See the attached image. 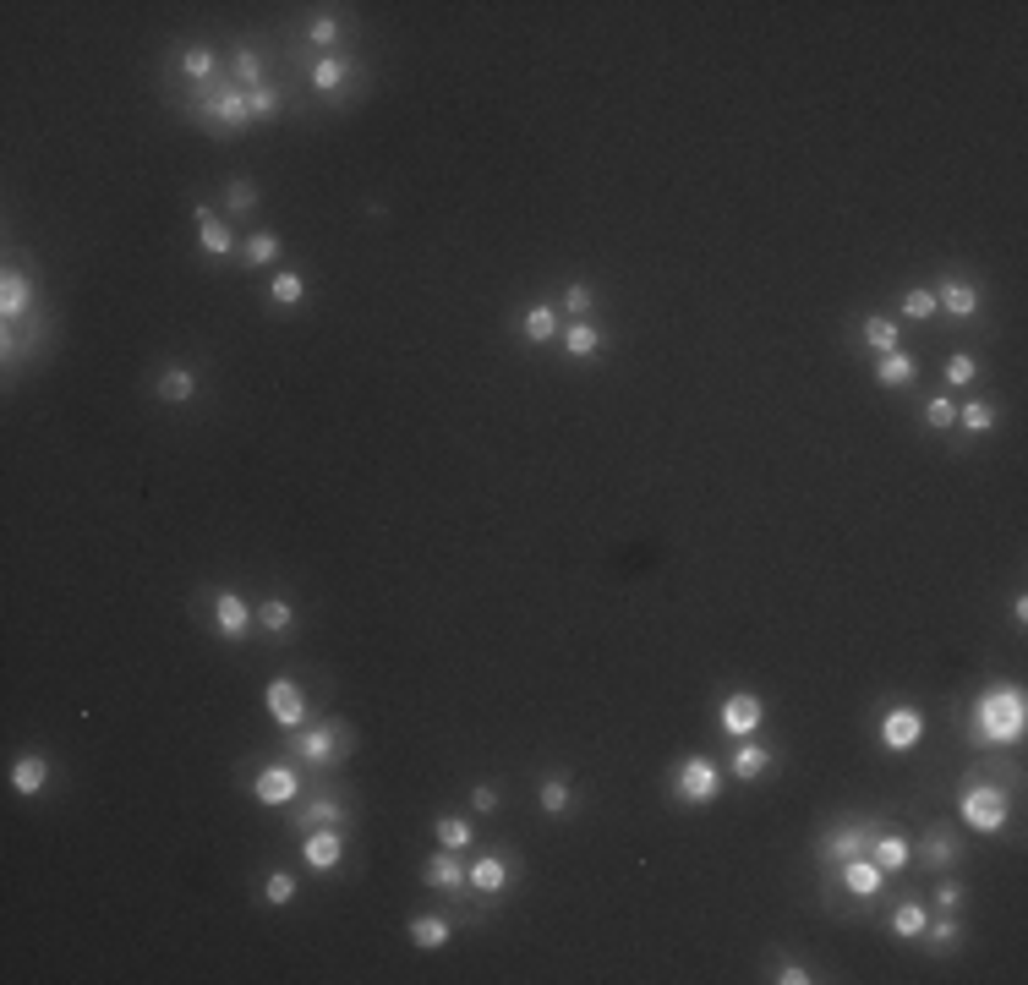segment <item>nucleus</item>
I'll return each instance as SVG.
<instances>
[{
    "mask_svg": "<svg viewBox=\"0 0 1028 985\" xmlns=\"http://www.w3.org/2000/svg\"><path fill=\"white\" fill-rule=\"evenodd\" d=\"M301 860H307L312 871H334V865L345 860V832L340 827H312L307 843H301Z\"/></svg>",
    "mask_w": 1028,
    "mask_h": 985,
    "instance_id": "nucleus-13",
    "label": "nucleus"
},
{
    "mask_svg": "<svg viewBox=\"0 0 1028 985\" xmlns=\"http://www.w3.org/2000/svg\"><path fill=\"white\" fill-rule=\"evenodd\" d=\"M936 903H941L946 914H952L957 903H963V887H957V882H941V887H936Z\"/></svg>",
    "mask_w": 1028,
    "mask_h": 985,
    "instance_id": "nucleus-51",
    "label": "nucleus"
},
{
    "mask_svg": "<svg viewBox=\"0 0 1028 985\" xmlns=\"http://www.w3.org/2000/svg\"><path fill=\"white\" fill-rule=\"evenodd\" d=\"M192 394H197L192 367H165V373H159V400H165V405H186Z\"/></svg>",
    "mask_w": 1028,
    "mask_h": 985,
    "instance_id": "nucleus-30",
    "label": "nucleus"
},
{
    "mask_svg": "<svg viewBox=\"0 0 1028 985\" xmlns=\"http://www.w3.org/2000/svg\"><path fill=\"white\" fill-rule=\"evenodd\" d=\"M771 761H777V756H771L766 745H739V750H733V778H739V783H755V778L771 767Z\"/></svg>",
    "mask_w": 1028,
    "mask_h": 985,
    "instance_id": "nucleus-31",
    "label": "nucleus"
},
{
    "mask_svg": "<svg viewBox=\"0 0 1028 985\" xmlns=\"http://www.w3.org/2000/svg\"><path fill=\"white\" fill-rule=\"evenodd\" d=\"M941 373H946V389H968V384H974V378H979V362H974V356H968V351H957L952 362L941 367Z\"/></svg>",
    "mask_w": 1028,
    "mask_h": 985,
    "instance_id": "nucleus-40",
    "label": "nucleus"
},
{
    "mask_svg": "<svg viewBox=\"0 0 1028 985\" xmlns=\"http://www.w3.org/2000/svg\"><path fill=\"white\" fill-rule=\"evenodd\" d=\"M925 843H930V849H925V865H930V871H946V865L957 860V843H952V832H946V827H930Z\"/></svg>",
    "mask_w": 1028,
    "mask_h": 985,
    "instance_id": "nucleus-36",
    "label": "nucleus"
},
{
    "mask_svg": "<svg viewBox=\"0 0 1028 985\" xmlns=\"http://www.w3.org/2000/svg\"><path fill=\"white\" fill-rule=\"evenodd\" d=\"M919 942H925L930 953H957V942H963V936H957V920H952V914H946V920L925 925V936H919Z\"/></svg>",
    "mask_w": 1028,
    "mask_h": 985,
    "instance_id": "nucleus-37",
    "label": "nucleus"
},
{
    "mask_svg": "<svg viewBox=\"0 0 1028 985\" xmlns=\"http://www.w3.org/2000/svg\"><path fill=\"white\" fill-rule=\"evenodd\" d=\"M432 832H438V843H443V849H454V854H460L465 843H476L471 821H460V816H443V821H438V827H432Z\"/></svg>",
    "mask_w": 1028,
    "mask_h": 985,
    "instance_id": "nucleus-38",
    "label": "nucleus"
},
{
    "mask_svg": "<svg viewBox=\"0 0 1028 985\" xmlns=\"http://www.w3.org/2000/svg\"><path fill=\"white\" fill-rule=\"evenodd\" d=\"M247 99H252V121H268V115H279V104H285V99H279V88H268V83L252 88Z\"/></svg>",
    "mask_w": 1028,
    "mask_h": 985,
    "instance_id": "nucleus-47",
    "label": "nucleus"
},
{
    "mask_svg": "<svg viewBox=\"0 0 1028 985\" xmlns=\"http://www.w3.org/2000/svg\"><path fill=\"white\" fill-rule=\"evenodd\" d=\"M602 345H607V334L597 329V323H586V318H580V323H569V329H564V351L575 356V362H586V356H597Z\"/></svg>",
    "mask_w": 1028,
    "mask_h": 985,
    "instance_id": "nucleus-25",
    "label": "nucleus"
},
{
    "mask_svg": "<svg viewBox=\"0 0 1028 985\" xmlns=\"http://www.w3.org/2000/svg\"><path fill=\"white\" fill-rule=\"evenodd\" d=\"M914 378H919V362L903 351V345L875 362V384H886V389H903V384H914Z\"/></svg>",
    "mask_w": 1028,
    "mask_h": 985,
    "instance_id": "nucleus-20",
    "label": "nucleus"
},
{
    "mask_svg": "<svg viewBox=\"0 0 1028 985\" xmlns=\"http://www.w3.org/2000/svg\"><path fill=\"white\" fill-rule=\"evenodd\" d=\"M290 827L296 832H312V827H345V805L334 794H318V799H307V805L290 816Z\"/></svg>",
    "mask_w": 1028,
    "mask_h": 985,
    "instance_id": "nucleus-16",
    "label": "nucleus"
},
{
    "mask_svg": "<svg viewBox=\"0 0 1028 985\" xmlns=\"http://www.w3.org/2000/svg\"><path fill=\"white\" fill-rule=\"evenodd\" d=\"M307 39L318 44V50H334V44H340V22H334V17H312L307 22Z\"/></svg>",
    "mask_w": 1028,
    "mask_h": 985,
    "instance_id": "nucleus-46",
    "label": "nucleus"
},
{
    "mask_svg": "<svg viewBox=\"0 0 1028 985\" xmlns=\"http://www.w3.org/2000/svg\"><path fill=\"white\" fill-rule=\"evenodd\" d=\"M509 882V860H498V854H487V860L471 865V892H482V898H498Z\"/></svg>",
    "mask_w": 1028,
    "mask_h": 985,
    "instance_id": "nucleus-23",
    "label": "nucleus"
},
{
    "mask_svg": "<svg viewBox=\"0 0 1028 985\" xmlns=\"http://www.w3.org/2000/svg\"><path fill=\"white\" fill-rule=\"evenodd\" d=\"M230 77H236V88H263V55L257 50H236V66H230Z\"/></svg>",
    "mask_w": 1028,
    "mask_h": 985,
    "instance_id": "nucleus-35",
    "label": "nucleus"
},
{
    "mask_svg": "<svg viewBox=\"0 0 1028 985\" xmlns=\"http://www.w3.org/2000/svg\"><path fill=\"white\" fill-rule=\"evenodd\" d=\"M925 422L936 427V433H946V427L957 422V405H952V394H936V400H925Z\"/></svg>",
    "mask_w": 1028,
    "mask_h": 985,
    "instance_id": "nucleus-45",
    "label": "nucleus"
},
{
    "mask_svg": "<svg viewBox=\"0 0 1028 985\" xmlns=\"http://www.w3.org/2000/svg\"><path fill=\"white\" fill-rule=\"evenodd\" d=\"M263 898L274 903V909H285V903H296V876H290V871H268V882H263Z\"/></svg>",
    "mask_w": 1028,
    "mask_h": 985,
    "instance_id": "nucleus-42",
    "label": "nucleus"
},
{
    "mask_svg": "<svg viewBox=\"0 0 1028 985\" xmlns=\"http://www.w3.org/2000/svg\"><path fill=\"white\" fill-rule=\"evenodd\" d=\"M422 882L438 887V892H465V887H471V871L460 865V854H454V849H438V854H427Z\"/></svg>",
    "mask_w": 1028,
    "mask_h": 985,
    "instance_id": "nucleus-14",
    "label": "nucleus"
},
{
    "mask_svg": "<svg viewBox=\"0 0 1028 985\" xmlns=\"http://www.w3.org/2000/svg\"><path fill=\"white\" fill-rule=\"evenodd\" d=\"M591 307H597V291H591V285H569V291H564V312H569V318H586Z\"/></svg>",
    "mask_w": 1028,
    "mask_h": 985,
    "instance_id": "nucleus-48",
    "label": "nucleus"
},
{
    "mask_svg": "<svg viewBox=\"0 0 1028 985\" xmlns=\"http://www.w3.org/2000/svg\"><path fill=\"white\" fill-rule=\"evenodd\" d=\"M520 334H525L531 345H553V340H558V307H553V301H536V307H525Z\"/></svg>",
    "mask_w": 1028,
    "mask_h": 985,
    "instance_id": "nucleus-19",
    "label": "nucleus"
},
{
    "mask_svg": "<svg viewBox=\"0 0 1028 985\" xmlns=\"http://www.w3.org/2000/svg\"><path fill=\"white\" fill-rule=\"evenodd\" d=\"M536 805H542V816H564L575 799H569V783L564 778H542V788H536Z\"/></svg>",
    "mask_w": 1028,
    "mask_h": 985,
    "instance_id": "nucleus-34",
    "label": "nucleus"
},
{
    "mask_svg": "<svg viewBox=\"0 0 1028 985\" xmlns=\"http://www.w3.org/2000/svg\"><path fill=\"white\" fill-rule=\"evenodd\" d=\"M870 854L875 865H881V871H903L908 860H914V843L903 838V832H892V827H875V838H870Z\"/></svg>",
    "mask_w": 1028,
    "mask_h": 985,
    "instance_id": "nucleus-15",
    "label": "nucleus"
},
{
    "mask_svg": "<svg viewBox=\"0 0 1028 985\" xmlns=\"http://www.w3.org/2000/svg\"><path fill=\"white\" fill-rule=\"evenodd\" d=\"M864 345H870V351H897V345H903V323L897 318H881V312H870V318H864Z\"/></svg>",
    "mask_w": 1028,
    "mask_h": 985,
    "instance_id": "nucleus-26",
    "label": "nucleus"
},
{
    "mask_svg": "<svg viewBox=\"0 0 1028 985\" xmlns=\"http://www.w3.org/2000/svg\"><path fill=\"white\" fill-rule=\"evenodd\" d=\"M673 788H679L684 805H711V799L722 794V767L711 756H689V761H679V772H673Z\"/></svg>",
    "mask_w": 1028,
    "mask_h": 985,
    "instance_id": "nucleus-3",
    "label": "nucleus"
},
{
    "mask_svg": "<svg viewBox=\"0 0 1028 985\" xmlns=\"http://www.w3.org/2000/svg\"><path fill=\"white\" fill-rule=\"evenodd\" d=\"M296 794H301V772L296 767H263V772H257V783H252V799H257V805H268V810L290 805Z\"/></svg>",
    "mask_w": 1028,
    "mask_h": 985,
    "instance_id": "nucleus-9",
    "label": "nucleus"
},
{
    "mask_svg": "<svg viewBox=\"0 0 1028 985\" xmlns=\"http://www.w3.org/2000/svg\"><path fill=\"white\" fill-rule=\"evenodd\" d=\"M471 805H476V816H493V810H498V788L493 783H476L471 788Z\"/></svg>",
    "mask_w": 1028,
    "mask_h": 985,
    "instance_id": "nucleus-49",
    "label": "nucleus"
},
{
    "mask_svg": "<svg viewBox=\"0 0 1028 985\" xmlns=\"http://www.w3.org/2000/svg\"><path fill=\"white\" fill-rule=\"evenodd\" d=\"M936 312H946V318H974V312H979V291L968 280H946L941 296H936Z\"/></svg>",
    "mask_w": 1028,
    "mask_h": 985,
    "instance_id": "nucleus-21",
    "label": "nucleus"
},
{
    "mask_svg": "<svg viewBox=\"0 0 1028 985\" xmlns=\"http://www.w3.org/2000/svg\"><path fill=\"white\" fill-rule=\"evenodd\" d=\"M717 723H722V734H728V739H750L755 728L766 723V706H761V695H750V690H733V695H722V712H717Z\"/></svg>",
    "mask_w": 1028,
    "mask_h": 985,
    "instance_id": "nucleus-4",
    "label": "nucleus"
},
{
    "mask_svg": "<svg viewBox=\"0 0 1028 985\" xmlns=\"http://www.w3.org/2000/svg\"><path fill=\"white\" fill-rule=\"evenodd\" d=\"M203 115H208V121H219V126H247L252 121L247 88L225 83V88H214V94H203Z\"/></svg>",
    "mask_w": 1028,
    "mask_h": 985,
    "instance_id": "nucleus-8",
    "label": "nucleus"
},
{
    "mask_svg": "<svg viewBox=\"0 0 1028 985\" xmlns=\"http://www.w3.org/2000/svg\"><path fill=\"white\" fill-rule=\"evenodd\" d=\"M257 624H263V630H268V635H285V630H290V624H296V608H290V602H285V597H268V602H263V608H257Z\"/></svg>",
    "mask_w": 1028,
    "mask_h": 985,
    "instance_id": "nucleus-33",
    "label": "nucleus"
},
{
    "mask_svg": "<svg viewBox=\"0 0 1028 985\" xmlns=\"http://www.w3.org/2000/svg\"><path fill=\"white\" fill-rule=\"evenodd\" d=\"M241 252H247L252 269H263V263H274V258H279V236H274V230H257V236H252Z\"/></svg>",
    "mask_w": 1028,
    "mask_h": 985,
    "instance_id": "nucleus-41",
    "label": "nucleus"
},
{
    "mask_svg": "<svg viewBox=\"0 0 1028 985\" xmlns=\"http://www.w3.org/2000/svg\"><path fill=\"white\" fill-rule=\"evenodd\" d=\"M345 83H350L345 55H318V61H312V88H318V94H340Z\"/></svg>",
    "mask_w": 1028,
    "mask_h": 985,
    "instance_id": "nucleus-24",
    "label": "nucleus"
},
{
    "mask_svg": "<svg viewBox=\"0 0 1028 985\" xmlns=\"http://www.w3.org/2000/svg\"><path fill=\"white\" fill-rule=\"evenodd\" d=\"M44 783H50V756H39V750H33V756H22L17 767H11V788H17L22 799H39Z\"/></svg>",
    "mask_w": 1028,
    "mask_h": 985,
    "instance_id": "nucleus-18",
    "label": "nucleus"
},
{
    "mask_svg": "<svg viewBox=\"0 0 1028 985\" xmlns=\"http://www.w3.org/2000/svg\"><path fill=\"white\" fill-rule=\"evenodd\" d=\"M252 602L241 597V591H214V635H225V641H241V635L252 630Z\"/></svg>",
    "mask_w": 1028,
    "mask_h": 985,
    "instance_id": "nucleus-7",
    "label": "nucleus"
},
{
    "mask_svg": "<svg viewBox=\"0 0 1028 985\" xmlns=\"http://www.w3.org/2000/svg\"><path fill=\"white\" fill-rule=\"evenodd\" d=\"M897 312H903V318H914V323H925V318H936V296H930V291H903Z\"/></svg>",
    "mask_w": 1028,
    "mask_h": 985,
    "instance_id": "nucleus-44",
    "label": "nucleus"
},
{
    "mask_svg": "<svg viewBox=\"0 0 1028 985\" xmlns=\"http://www.w3.org/2000/svg\"><path fill=\"white\" fill-rule=\"evenodd\" d=\"M925 925H930V914H925V903H897L892 909V936H903V942H919L925 936Z\"/></svg>",
    "mask_w": 1028,
    "mask_h": 985,
    "instance_id": "nucleus-29",
    "label": "nucleus"
},
{
    "mask_svg": "<svg viewBox=\"0 0 1028 985\" xmlns=\"http://www.w3.org/2000/svg\"><path fill=\"white\" fill-rule=\"evenodd\" d=\"M443 942H449V920H443V914H416V920H411V947L438 953Z\"/></svg>",
    "mask_w": 1028,
    "mask_h": 985,
    "instance_id": "nucleus-27",
    "label": "nucleus"
},
{
    "mask_svg": "<svg viewBox=\"0 0 1028 985\" xmlns=\"http://www.w3.org/2000/svg\"><path fill=\"white\" fill-rule=\"evenodd\" d=\"M957 810H963V821L974 832H1001L1007 827V788L996 783H968L963 799H957Z\"/></svg>",
    "mask_w": 1028,
    "mask_h": 985,
    "instance_id": "nucleus-2",
    "label": "nucleus"
},
{
    "mask_svg": "<svg viewBox=\"0 0 1028 985\" xmlns=\"http://www.w3.org/2000/svg\"><path fill=\"white\" fill-rule=\"evenodd\" d=\"M219 72V55L208 50V44H186L181 50V77H192V83H214Z\"/></svg>",
    "mask_w": 1028,
    "mask_h": 985,
    "instance_id": "nucleus-28",
    "label": "nucleus"
},
{
    "mask_svg": "<svg viewBox=\"0 0 1028 985\" xmlns=\"http://www.w3.org/2000/svg\"><path fill=\"white\" fill-rule=\"evenodd\" d=\"M957 422H963L968 433H990V427L1001 422V411H996V400H968V405H957Z\"/></svg>",
    "mask_w": 1028,
    "mask_h": 985,
    "instance_id": "nucleus-32",
    "label": "nucleus"
},
{
    "mask_svg": "<svg viewBox=\"0 0 1028 985\" xmlns=\"http://www.w3.org/2000/svg\"><path fill=\"white\" fill-rule=\"evenodd\" d=\"M290 756H301L307 767H334L340 761V734L334 728H290Z\"/></svg>",
    "mask_w": 1028,
    "mask_h": 985,
    "instance_id": "nucleus-6",
    "label": "nucleus"
},
{
    "mask_svg": "<svg viewBox=\"0 0 1028 985\" xmlns=\"http://www.w3.org/2000/svg\"><path fill=\"white\" fill-rule=\"evenodd\" d=\"M268 717H274L279 728H301L307 723V690H301L296 679H274V685H268Z\"/></svg>",
    "mask_w": 1028,
    "mask_h": 985,
    "instance_id": "nucleus-10",
    "label": "nucleus"
},
{
    "mask_svg": "<svg viewBox=\"0 0 1028 985\" xmlns=\"http://www.w3.org/2000/svg\"><path fill=\"white\" fill-rule=\"evenodd\" d=\"M771 980H777V985H810L815 975H810L804 964H793V958H788V964H777V975H771Z\"/></svg>",
    "mask_w": 1028,
    "mask_h": 985,
    "instance_id": "nucleus-50",
    "label": "nucleus"
},
{
    "mask_svg": "<svg viewBox=\"0 0 1028 985\" xmlns=\"http://www.w3.org/2000/svg\"><path fill=\"white\" fill-rule=\"evenodd\" d=\"M870 838H875L870 821H843V827L821 843V865H843L848 854H864V849H870Z\"/></svg>",
    "mask_w": 1028,
    "mask_h": 985,
    "instance_id": "nucleus-12",
    "label": "nucleus"
},
{
    "mask_svg": "<svg viewBox=\"0 0 1028 985\" xmlns=\"http://www.w3.org/2000/svg\"><path fill=\"white\" fill-rule=\"evenodd\" d=\"M28 307H33V285H28V274H6V280H0V318L17 323Z\"/></svg>",
    "mask_w": 1028,
    "mask_h": 985,
    "instance_id": "nucleus-22",
    "label": "nucleus"
},
{
    "mask_svg": "<svg viewBox=\"0 0 1028 985\" xmlns=\"http://www.w3.org/2000/svg\"><path fill=\"white\" fill-rule=\"evenodd\" d=\"M197 247H203L208 258H230V252H236V230H230L219 214L197 208Z\"/></svg>",
    "mask_w": 1028,
    "mask_h": 985,
    "instance_id": "nucleus-17",
    "label": "nucleus"
},
{
    "mask_svg": "<svg viewBox=\"0 0 1028 985\" xmlns=\"http://www.w3.org/2000/svg\"><path fill=\"white\" fill-rule=\"evenodd\" d=\"M837 876H843V892H848V898H875V892L886 887V871L870 860V854H848V860L837 865Z\"/></svg>",
    "mask_w": 1028,
    "mask_h": 985,
    "instance_id": "nucleus-11",
    "label": "nucleus"
},
{
    "mask_svg": "<svg viewBox=\"0 0 1028 985\" xmlns=\"http://www.w3.org/2000/svg\"><path fill=\"white\" fill-rule=\"evenodd\" d=\"M1028 728V701L1018 685H985L974 701V739L979 745H1018Z\"/></svg>",
    "mask_w": 1028,
    "mask_h": 985,
    "instance_id": "nucleus-1",
    "label": "nucleus"
},
{
    "mask_svg": "<svg viewBox=\"0 0 1028 985\" xmlns=\"http://www.w3.org/2000/svg\"><path fill=\"white\" fill-rule=\"evenodd\" d=\"M268 296H274L279 307H301V296H307V280H301V274H274Z\"/></svg>",
    "mask_w": 1028,
    "mask_h": 985,
    "instance_id": "nucleus-39",
    "label": "nucleus"
},
{
    "mask_svg": "<svg viewBox=\"0 0 1028 985\" xmlns=\"http://www.w3.org/2000/svg\"><path fill=\"white\" fill-rule=\"evenodd\" d=\"M225 208H230V214H252V208H257V187H252L247 176H236V181L225 187Z\"/></svg>",
    "mask_w": 1028,
    "mask_h": 985,
    "instance_id": "nucleus-43",
    "label": "nucleus"
},
{
    "mask_svg": "<svg viewBox=\"0 0 1028 985\" xmlns=\"http://www.w3.org/2000/svg\"><path fill=\"white\" fill-rule=\"evenodd\" d=\"M919 739H925V712H919V706H892V712L881 717V745L892 750V756L919 750Z\"/></svg>",
    "mask_w": 1028,
    "mask_h": 985,
    "instance_id": "nucleus-5",
    "label": "nucleus"
}]
</instances>
